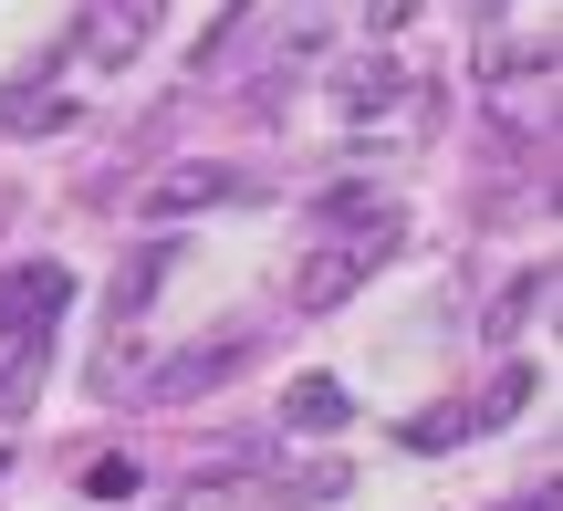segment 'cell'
Returning a JSON list of instances; mask_svg holds the SVG:
<instances>
[{
  "label": "cell",
  "instance_id": "ba28073f",
  "mask_svg": "<svg viewBox=\"0 0 563 511\" xmlns=\"http://www.w3.org/2000/svg\"><path fill=\"white\" fill-rule=\"evenodd\" d=\"M344 418H355V397H344L334 376H292V397H282V429H302V438H334Z\"/></svg>",
  "mask_w": 563,
  "mask_h": 511
},
{
  "label": "cell",
  "instance_id": "9c48e42d",
  "mask_svg": "<svg viewBox=\"0 0 563 511\" xmlns=\"http://www.w3.org/2000/svg\"><path fill=\"white\" fill-rule=\"evenodd\" d=\"M313 220L323 230H376V220H397V199H376V188H323Z\"/></svg>",
  "mask_w": 563,
  "mask_h": 511
},
{
  "label": "cell",
  "instance_id": "52a82bcc",
  "mask_svg": "<svg viewBox=\"0 0 563 511\" xmlns=\"http://www.w3.org/2000/svg\"><path fill=\"white\" fill-rule=\"evenodd\" d=\"M334 104H344V125H376L386 104H418V84H407L397 63H355V74L334 84Z\"/></svg>",
  "mask_w": 563,
  "mask_h": 511
},
{
  "label": "cell",
  "instance_id": "7a4b0ae2",
  "mask_svg": "<svg viewBox=\"0 0 563 511\" xmlns=\"http://www.w3.org/2000/svg\"><path fill=\"white\" fill-rule=\"evenodd\" d=\"M251 366V334H209V345H188V355H167L157 376H146V408H188V397H209V387H230V376Z\"/></svg>",
  "mask_w": 563,
  "mask_h": 511
},
{
  "label": "cell",
  "instance_id": "30bf717a",
  "mask_svg": "<svg viewBox=\"0 0 563 511\" xmlns=\"http://www.w3.org/2000/svg\"><path fill=\"white\" fill-rule=\"evenodd\" d=\"M167 262H178V251H167V241H146V251H136V271H125V282H115V324H136V313L157 303V282H167Z\"/></svg>",
  "mask_w": 563,
  "mask_h": 511
},
{
  "label": "cell",
  "instance_id": "8fae6325",
  "mask_svg": "<svg viewBox=\"0 0 563 511\" xmlns=\"http://www.w3.org/2000/svg\"><path fill=\"white\" fill-rule=\"evenodd\" d=\"M532 303H553V271H522V282H511L501 303H490V324H481V334H490V345H511V334L532 324Z\"/></svg>",
  "mask_w": 563,
  "mask_h": 511
},
{
  "label": "cell",
  "instance_id": "8992f818",
  "mask_svg": "<svg viewBox=\"0 0 563 511\" xmlns=\"http://www.w3.org/2000/svg\"><path fill=\"white\" fill-rule=\"evenodd\" d=\"M146 21H157V0H95L84 11V63H125L146 42Z\"/></svg>",
  "mask_w": 563,
  "mask_h": 511
},
{
  "label": "cell",
  "instance_id": "5b68a950",
  "mask_svg": "<svg viewBox=\"0 0 563 511\" xmlns=\"http://www.w3.org/2000/svg\"><path fill=\"white\" fill-rule=\"evenodd\" d=\"M220 199H241V167H167L146 188V220H188V209H220Z\"/></svg>",
  "mask_w": 563,
  "mask_h": 511
},
{
  "label": "cell",
  "instance_id": "6da1fadb",
  "mask_svg": "<svg viewBox=\"0 0 563 511\" xmlns=\"http://www.w3.org/2000/svg\"><path fill=\"white\" fill-rule=\"evenodd\" d=\"M397 241H407V209H397V220H376V230H334V241H323L313 262L292 271V313H334L344 292H355L365 271L386 262V251H397Z\"/></svg>",
  "mask_w": 563,
  "mask_h": 511
},
{
  "label": "cell",
  "instance_id": "e0dca14e",
  "mask_svg": "<svg viewBox=\"0 0 563 511\" xmlns=\"http://www.w3.org/2000/svg\"><path fill=\"white\" fill-rule=\"evenodd\" d=\"M522 511H553V491H532V501H522Z\"/></svg>",
  "mask_w": 563,
  "mask_h": 511
},
{
  "label": "cell",
  "instance_id": "4fadbf2b",
  "mask_svg": "<svg viewBox=\"0 0 563 511\" xmlns=\"http://www.w3.org/2000/svg\"><path fill=\"white\" fill-rule=\"evenodd\" d=\"M522 408H532V366H501V376H490V397H481V418H470V429H511Z\"/></svg>",
  "mask_w": 563,
  "mask_h": 511
},
{
  "label": "cell",
  "instance_id": "277c9868",
  "mask_svg": "<svg viewBox=\"0 0 563 511\" xmlns=\"http://www.w3.org/2000/svg\"><path fill=\"white\" fill-rule=\"evenodd\" d=\"M53 366V324H0V418H21Z\"/></svg>",
  "mask_w": 563,
  "mask_h": 511
},
{
  "label": "cell",
  "instance_id": "7c38bea8",
  "mask_svg": "<svg viewBox=\"0 0 563 511\" xmlns=\"http://www.w3.org/2000/svg\"><path fill=\"white\" fill-rule=\"evenodd\" d=\"M53 125H74L63 95H11V104H0V136H53Z\"/></svg>",
  "mask_w": 563,
  "mask_h": 511
},
{
  "label": "cell",
  "instance_id": "2e32d148",
  "mask_svg": "<svg viewBox=\"0 0 563 511\" xmlns=\"http://www.w3.org/2000/svg\"><path fill=\"white\" fill-rule=\"evenodd\" d=\"M418 21V0H365V32H407Z\"/></svg>",
  "mask_w": 563,
  "mask_h": 511
},
{
  "label": "cell",
  "instance_id": "5bb4252c",
  "mask_svg": "<svg viewBox=\"0 0 563 511\" xmlns=\"http://www.w3.org/2000/svg\"><path fill=\"white\" fill-rule=\"evenodd\" d=\"M272 501H344V470H334V459H323V470H282Z\"/></svg>",
  "mask_w": 563,
  "mask_h": 511
},
{
  "label": "cell",
  "instance_id": "3957f363",
  "mask_svg": "<svg viewBox=\"0 0 563 511\" xmlns=\"http://www.w3.org/2000/svg\"><path fill=\"white\" fill-rule=\"evenodd\" d=\"M63 303H74V271L63 262H11L0 271V324H63Z\"/></svg>",
  "mask_w": 563,
  "mask_h": 511
},
{
  "label": "cell",
  "instance_id": "9a60e30c",
  "mask_svg": "<svg viewBox=\"0 0 563 511\" xmlns=\"http://www.w3.org/2000/svg\"><path fill=\"white\" fill-rule=\"evenodd\" d=\"M84 491H95V501H125V491H136V459H95V470H84Z\"/></svg>",
  "mask_w": 563,
  "mask_h": 511
}]
</instances>
